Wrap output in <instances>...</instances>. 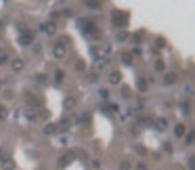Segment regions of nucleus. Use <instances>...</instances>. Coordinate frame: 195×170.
I'll use <instances>...</instances> for the list:
<instances>
[{
	"label": "nucleus",
	"mask_w": 195,
	"mask_h": 170,
	"mask_svg": "<svg viewBox=\"0 0 195 170\" xmlns=\"http://www.w3.org/2000/svg\"><path fill=\"white\" fill-rule=\"evenodd\" d=\"M65 53H67V40L61 38V40L57 42V46H55V57L57 59H61V57H65Z\"/></svg>",
	"instance_id": "nucleus-1"
},
{
	"label": "nucleus",
	"mask_w": 195,
	"mask_h": 170,
	"mask_svg": "<svg viewBox=\"0 0 195 170\" xmlns=\"http://www.w3.org/2000/svg\"><path fill=\"white\" fill-rule=\"evenodd\" d=\"M126 21H128V15L126 13H113V23H115V28H124Z\"/></svg>",
	"instance_id": "nucleus-2"
},
{
	"label": "nucleus",
	"mask_w": 195,
	"mask_h": 170,
	"mask_svg": "<svg viewBox=\"0 0 195 170\" xmlns=\"http://www.w3.org/2000/svg\"><path fill=\"white\" fill-rule=\"evenodd\" d=\"M71 160H74V153H71V151H67V153H63V156L59 157V166H67Z\"/></svg>",
	"instance_id": "nucleus-3"
},
{
	"label": "nucleus",
	"mask_w": 195,
	"mask_h": 170,
	"mask_svg": "<svg viewBox=\"0 0 195 170\" xmlns=\"http://www.w3.org/2000/svg\"><path fill=\"white\" fill-rule=\"evenodd\" d=\"M120 80H122V74H120V71H111V74H109V82H111V84H118Z\"/></svg>",
	"instance_id": "nucleus-4"
},
{
	"label": "nucleus",
	"mask_w": 195,
	"mask_h": 170,
	"mask_svg": "<svg viewBox=\"0 0 195 170\" xmlns=\"http://www.w3.org/2000/svg\"><path fill=\"white\" fill-rule=\"evenodd\" d=\"M32 42V34H29V32H25V34L21 36V44H29Z\"/></svg>",
	"instance_id": "nucleus-5"
},
{
	"label": "nucleus",
	"mask_w": 195,
	"mask_h": 170,
	"mask_svg": "<svg viewBox=\"0 0 195 170\" xmlns=\"http://www.w3.org/2000/svg\"><path fill=\"white\" fill-rule=\"evenodd\" d=\"M174 132H176V137H182V135H185V126H182V124H178V126L174 128Z\"/></svg>",
	"instance_id": "nucleus-6"
},
{
	"label": "nucleus",
	"mask_w": 195,
	"mask_h": 170,
	"mask_svg": "<svg viewBox=\"0 0 195 170\" xmlns=\"http://www.w3.org/2000/svg\"><path fill=\"white\" fill-rule=\"evenodd\" d=\"M2 166H4V170H13L15 168V164L11 162V160H4V164H2Z\"/></svg>",
	"instance_id": "nucleus-7"
},
{
	"label": "nucleus",
	"mask_w": 195,
	"mask_h": 170,
	"mask_svg": "<svg viewBox=\"0 0 195 170\" xmlns=\"http://www.w3.org/2000/svg\"><path fill=\"white\" fill-rule=\"evenodd\" d=\"M61 80H63V71L57 70V71H55V82H61Z\"/></svg>",
	"instance_id": "nucleus-8"
},
{
	"label": "nucleus",
	"mask_w": 195,
	"mask_h": 170,
	"mask_svg": "<svg viewBox=\"0 0 195 170\" xmlns=\"http://www.w3.org/2000/svg\"><path fill=\"white\" fill-rule=\"evenodd\" d=\"M174 76H172V74H168V76H166V78H164V82H166V84H172V82H174Z\"/></svg>",
	"instance_id": "nucleus-9"
},
{
	"label": "nucleus",
	"mask_w": 195,
	"mask_h": 170,
	"mask_svg": "<svg viewBox=\"0 0 195 170\" xmlns=\"http://www.w3.org/2000/svg\"><path fill=\"white\" fill-rule=\"evenodd\" d=\"M13 70L17 71V70H23V61H15L13 63Z\"/></svg>",
	"instance_id": "nucleus-10"
},
{
	"label": "nucleus",
	"mask_w": 195,
	"mask_h": 170,
	"mask_svg": "<svg viewBox=\"0 0 195 170\" xmlns=\"http://www.w3.org/2000/svg\"><path fill=\"white\" fill-rule=\"evenodd\" d=\"M0 160H2V162H4V160H11V157H8V153L4 151V149H0Z\"/></svg>",
	"instance_id": "nucleus-11"
},
{
	"label": "nucleus",
	"mask_w": 195,
	"mask_h": 170,
	"mask_svg": "<svg viewBox=\"0 0 195 170\" xmlns=\"http://www.w3.org/2000/svg\"><path fill=\"white\" fill-rule=\"evenodd\" d=\"M4 118H7V107L0 105V120H4Z\"/></svg>",
	"instance_id": "nucleus-12"
},
{
	"label": "nucleus",
	"mask_w": 195,
	"mask_h": 170,
	"mask_svg": "<svg viewBox=\"0 0 195 170\" xmlns=\"http://www.w3.org/2000/svg\"><path fill=\"white\" fill-rule=\"evenodd\" d=\"M76 105V99H65V107H74Z\"/></svg>",
	"instance_id": "nucleus-13"
},
{
	"label": "nucleus",
	"mask_w": 195,
	"mask_h": 170,
	"mask_svg": "<svg viewBox=\"0 0 195 170\" xmlns=\"http://www.w3.org/2000/svg\"><path fill=\"white\" fill-rule=\"evenodd\" d=\"M44 32H55V25H53V23H46V25H44Z\"/></svg>",
	"instance_id": "nucleus-14"
},
{
	"label": "nucleus",
	"mask_w": 195,
	"mask_h": 170,
	"mask_svg": "<svg viewBox=\"0 0 195 170\" xmlns=\"http://www.w3.org/2000/svg\"><path fill=\"white\" fill-rule=\"evenodd\" d=\"M86 7H90V8H99L101 4H99V2H86Z\"/></svg>",
	"instance_id": "nucleus-15"
},
{
	"label": "nucleus",
	"mask_w": 195,
	"mask_h": 170,
	"mask_svg": "<svg viewBox=\"0 0 195 170\" xmlns=\"http://www.w3.org/2000/svg\"><path fill=\"white\" fill-rule=\"evenodd\" d=\"M55 130H57V126H53V124H50V126L46 128V130H44V132H46V135H50V132H55Z\"/></svg>",
	"instance_id": "nucleus-16"
},
{
	"label": "nucleus",
	"mask_w": 195,
	"mask_h": 170,
	"mask_svg": "<svg viewBox=\"0 0 195 170\" xmlns=\"http://www.w3.org/2000/svg\"><path fill=\"white\" fill-rule=\"evenodd\" d=\"M126 38H128V34H126V32H120V34H118V40H126Z\"/></svg>",
	"instance_id": "nucleus-17"
},
{
	"label": "nucleus",
	"mask_w": 195,
	"mask_h": 170,
	"mask_svg": "<svg viewBox=\"0 0 195 170\" xmlns=\"http://www.w3.org/2000/svg\"><path fill=\"white\" fill-rule=\"evenodd\" d=\"M36 80H38V82H40V84H46V82H49V80L44 78V76H38V78H36Z\"/></svg>",
	"instance_id": "nucleus-18"
},
{
	"label": "nucleus",
	"mask_w": 195,
	"mask_h": 170,
	"mask_svg": "<svg viewBox=\"0 0 195 170\" xmlns=\"http://www.w3.org/2000/svg\"><path fill=\"white\" fill-rule=\"evenodd\" d=\"M122 59H124V63H130V61H132V57H130V55H124Z\"/></svg>",
	"instance_id": "nucleus-19"
},
{
	"label": "nucleus",
	"mask_w": 195,
	"mask_h": 170,
	"mask_svg": "<svg viewBox=\"0 0 195 170\" xmlns=\"http://www.w3.org/2000/svg\"><path fill=\"white\" fill-rule=\"evenodd\" d=\"M120 168H122V170H128V168H130V164H128V162H122V166H120Z\"/></svg>",
	"instance_id": "nucleus-20"
},
{
	"label": "nucleus",
	"mask_w": 195,
	"mask_h": 170,
	"mask_svg": "<svg viewBox=\"0 0 195 170\" xmlns=\"http://www.w3.org/2000/svg\"><path fill=\"white\" fill-rule=\"evenodd\" d=\"M157 128H166V120H160V122H157Z\"/></svg>",
	"instance_id": "nucleus-21"
},
{
	"label": "nucleus",
	"mask_w": 195,
	"mask_h": 170,
	"mask_svg": "<svg viewBox=\"0 0 195 170\" xmlns=\"http://www.w3.org/2000/svg\"><path fill=\"white\" fill-rule=\"evenodd\" d=\"M191 143H193V135L189 132V135H187V145H191Z\"/></svg>",
	"instance_id": "nucleus-22"
},
{
	"label": "nucleus",
	"mask_w": 195,
	"mask_h": 170,
	"mask_svg": "<svg viewBox=\"0 0 195 170\" xmlns=\"http://www.w3.org/2000/svg\"><path fill=\"white\" fill-rule=\"evenodd\" d=\"M2 63H7V55H0V65Z\"/></svg>",
	"instance_id": "nucleus-23"
}]
</instances>
